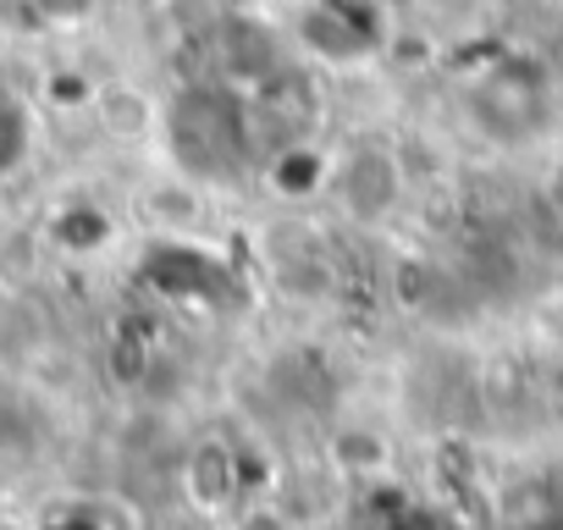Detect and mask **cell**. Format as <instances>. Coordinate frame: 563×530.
Masks as SVG:
<instances>
[{
	"instance_id": "obj_1",
	"label": "cell",
	"mask_w": 563,
	"mask_h": 530,
	"mask_svg": "<svg viewBox=\"0 0 563 530\" xmlns=\"http://www.w3.org/2000/svg\"><path fill=\"white\" fill-rule=\"evenodd\" d=\"M470 106H475V117H481L486 133H497V139H525V133H536L541 117H547V84H541L536 73H519V67H492V73L475 84Z\"/></svg>"
},
{
	"instance_id": "obj_2",
	"label": "cell",
	"mask_w": 563,
	"mask_h": 530,
	"mask_svg": "<svg viewBox=\"0 0 563 530\" xmlns=\"http://www.w3.org/2000/svg\"><path fill=\"white\" fill-rule=\"evenodd\" d=\"M332 188L343 194V205L354 216H387L398 205V161L387 150L365 144L332 166Z\"/></svg>"
},
{
	"instance_id": "obj_3",
	"label": "cell",
	"mask_w": 563,
	"mask_h": 530,
	"mask_svg": "<svg viewBox=\"0 0 563 530\" xmlns=\"http://www.w3.org/2000/svg\"><path fill=\"white\" fill-rule=\"evenodd\" d=\"M354 34H360V29H354L343 12H310V18H305V45L321 51L327 62H360L371 45L354 40Z\"/></svg>"
},
{
	"instance_id": "obj_4",
	"label": "cell",
	"mask_w": 563,
	"mask_h": 530,
	"mask_svg": "<svg viewBox=\"0 0 563 530\" xmlns=\"http://www.w3.org/2000/svg\"><path fill=\"white\" fill-rule=\"evenodd\" d=\"M23 111L12 106V100H0V172L7 166H18V155H23Z\"/></svg>"
},
{
	"instance_id": "obj_5",
	"label": "cell",
	"mask_w": 563,
	"mask_h": 530,
	"mask_svg": "<svg viewBox=\"0 0 563 530\" xmlns=\"http://www.w3.org/2000/svg\"><path fill=\"white\" fill-rule=\"evenodd\" d=\"M547 199H552V210L563 216V155H558V166L547 172Z\"/></svg>"
}]
</instances>
